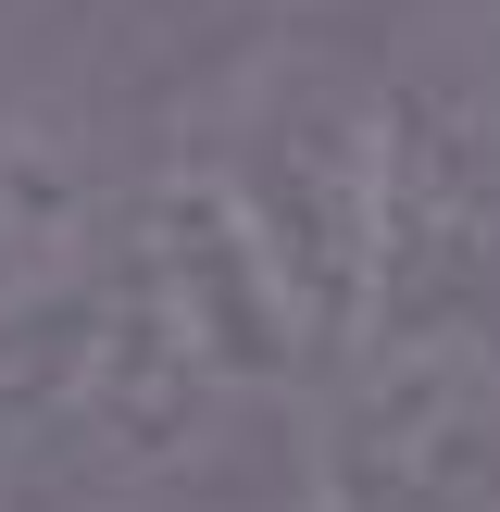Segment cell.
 <instances>
[{
  "instance_id": "6da1fadb",
  "label": "cell",
  "mask_w": 500,
  "mask_h": 512,
  "mask_svg": "<svg viewBox=\"0 0 500 512\" xmlns=\"http://www.w3.org/2000/svg\"><path fill=\"white\" fill-rule=\"evenodd\" d=\"M325 512H500V363L475 338L388 350L325 438Z\"/></svg>"
}]
</instances>
